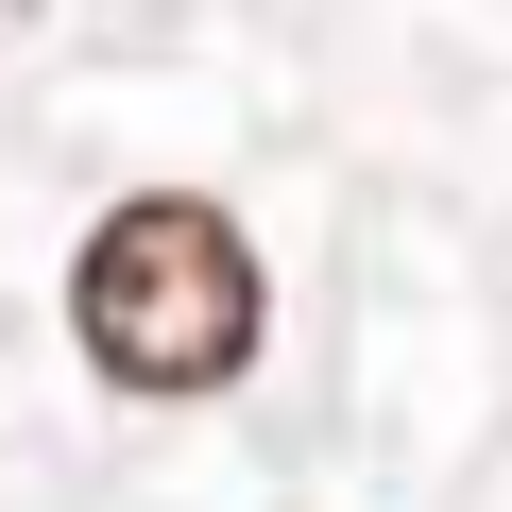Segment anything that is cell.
I'll return each instance as SVG.
<instances>
[{
	"instance_id": "obj_1",
	"label": "cell",
	"mask_w": 512,
	"mask_h": 512,
	"mask_svg": "<svg viewBox=\"0 0 512 512\" xmlns=\"http://www.w3.org/2000/svg\"><path fill=\"white\" fill-rule=\"evenodd\" d=\"M256 325H274V291H256V239L205 205V188H137L86 222L69 256V342L120 376V393H222L256 359Z\"/></svg>"
}]
</instances>
